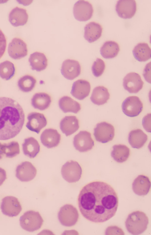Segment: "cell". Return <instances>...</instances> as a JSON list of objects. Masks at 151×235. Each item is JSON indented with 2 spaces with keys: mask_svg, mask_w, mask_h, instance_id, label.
I'll return each mask as SVG.
<instances>
[{
  "mask_svg": "<svg viewBox=\"0 0 151 235\" xmlns=\"http://www.w3.org/2000/svg\"><path fill=\"white\" fill-rule=\"evenodd\" d=\"M22 149L25 156L30 158H34L40 152V146L36 139L33 137H30L24 139L22 144Z\"/></svg>",
  "mask_w": 151,
  "mask_h": 235,
  "instance_id": "cell-25",
  "label": "cell"
},
{
  "mask_svg": "<svg viewBox=\"0 0 151 235\" xmlns=\"http://www.w3.org/2000/svg\"><path fill=\"white\" fill-rule=\"evenodd\" d=\"M16 176L22 182H28L36 176L37 170L30 162L26 161L18 165L16 169Z\"/></svg>",
  "mask_w": 151,
  "mask_h": 235,
  "instance_id": "cell-13",
  "label": "cell"
},
{
  "mask_svg": "<svg viewBox=\"0 0 151 235\" xmlns=\"http://www.w3.org/2000/svg\"><path fill=\"white\" fill-rule=\"evenodd\" d=\"M19 221L23 229L32 232L40 229L44 220L39 212L31 210L25 212L21 216Z\"/></svg>",
  "mask_w": 151,
  "mask_h": 235,
  "instance_id": "cell-4",
  "label": "cell"
},
{
  "mask_svg": "<svg viewBox=\"0 0 151 235\" xmlns=\"http://www.w3.org/2000/svg\"><path fill=\"white\" fill-rule=\"evenodd\" d=\"M28 15L26 9L16 7L10 12L9 20L10 23L14 27L24 25L27 23Z\"/></svg>",
  "mask_w": 151,
  "mask_h": 235,
  "instance_id": "cell-22",
  "label": "cell"
},
{
  "mask_svg": "<svg viewBox=\"0 0 151 235\" xmlns=\"http://www.w3.org/2000/svg\"><path fill=\"white\" fill-rule=\"evenodd\" d=\"M59 106L60 109L64 113H78L81 109L80 104L70 97L64 96L59 100Z\"/></svg>",
  "mask_w": 151,
  "mask_h": 235,
  "instance_id": "cell-29",
  "label": "cell"
},
{
  "mask_svg": "<svg viewBox=\"0 0 151 235\" xmlns=\"http://www.w3.org/2000/svg\"><path fill=\"white\" fill-rule=\"evenodd\" d=\"M132 53L135 58L139 62H145L151 58V48L147 43H138L134 48Z\"/></svg>",
  "mask_w": 151,
  "mask_h": 235,
  "instance_id": "cell-30",
  "label": "cell"
},
{
  "mask_svg": "<svg viewBox=\"0 0 151 235\" xmlns=\"http://www.w3.org/2000/svg\"><path fill=\"white\" fill-rule=\"evenodd\" d=\"M94 136L96 140L102 143L111 141L115 135V128L110 123L105 122L99 123L94 129Z\"/></svg>",
  "mask_w": 151,
  "mask_h": 235,
  "instance_id": "cell-7",
  "label": "cell"
},
{
  "mask_svg": "<svg viewBox=\"0 0 151 235\" xmlns=\"http://www.w3.org/2000/svg\"><path fill=\"white\" fill-rule=\"evenodd\" d=\"M151 182L149 178L143 175H139L132 184V190L136 194L140 196L147 195L150 190Z\"/></svg>",
  "mask_w": 151,
  "mask_h": 235,
  "instance_id": "cell-20",
  "label": "cell"
},
{
  "mask_svg": "<svg viewBox=\"0 0 151 235\" xmlns=\"http://www.w3.org/2000/svg\"><path fill=\"white\" fill-rule=\"evenodd\" d=\"M7 46L6 37L0 28V60L4 55Z\"/></svg>",
  "mask_w": 151,
  "mask_h": 235,
  "instance_id": "cell-37",
  "label": "cell"
},
{
  "mask_svg": "<svg viewBox=\"0 0 151 235\" xmlns=\"http://www.w3.org/2000/svg\"><path fill=\"white\" fill-rule=\"evenodd\" d=\"M27 46L22 39L14 38L9 43L8 52L9 55L15 60H18L27 56L28 54Z\"/></svg>",
  "mask_w": 151,
  "mask_h": 235,
  "instance_id": "cell-12",
  "label": "cell"
},
{
  "mask_svg": "<svg viewBox=\"0 0 151 235\" xmlns=\"http://www.w3.org/2000/svg\"><path fill=\"white\" fill-rule=\"evenodd\" d=\"M104 62L101 59L97 58L94 61L92 66V71L96 77L101 76L104 73L105 69Z\"/></svg>",
  "mask_w": 151,
  "mask_h": 235,
  "instance_id": "cell-36",
  "label": "cell"
},
{
  "mask_svg": "<svg viewBox=\"0 0 151 235\" xmlns=\"http://www.w3.org/2000/svg\"><path fill=\"white\" fill-rule=\"evenodd\" d=\"M149 219L146 214L140 211H136L129 214L125 225L127 231L133 235L143 233L147 229Z\"/></svg>",
  "mask_w": 151,
  "mask_h": 235,
  "instance_id": "cell-3",
  "label": "cell"
},
{
  "mask_svg": "<svg viewBox=\"0 0 151 235\" xmlns=\"http://www.w3.org/2000/svg\"><path fill=\"white\" fill-rule=\"evenodd\" d=\"M40 139L44 146L52 148L57 147L59 144L61 136L56 130L49 128L45 130L42 132Z\"/></svg>",
  "mask_w": 151,
  "mask_h": 235,
  "instance_id": "cell-18",
  "label": "cell"
},
{
  "mask_svg": "<svg viewBox=\"0 0 151 235\" xmlns=\"http://www.w3.org/2000/svg\"><path fill=\"white\" fill-rule=\"evenodd\" d=\"M120 51V47L116 42L108 41L105 42L101 47L100 52L101 55L105 59H111L116 57Z\"/></svg>",
  "mask_w": 151,
  "mask_h": 235,
  "instance_id": "cell-32",
  "label": "cell"
},
{
  "mask_svg": "<svg viewBox=\"0 0 151 235\" xmlns=\"http://www.w3.org/2000/svg\"><path fill=\"white\" fill-rule=\"evenodd\" d=\"M116 10L120 17L125 19L131 18L136 12V2L134 0H119L116 4Z\"/></svg>",
  "mask_w": 151,
  "mask_h": 235,
  "instance_id": "cell-14",
  "label": "cell"
},
{
  "mask_svg": "<svg viewBox=\"0 0 151 235\" xmlns=\"http://www.w3.org/2000/svg\"><path fill=\"white\" fill-rule=\"evenodd\" d=\"M1 209L4 214L11 217L17 216L22 210L21 205L17 198L12 196H6L2 199Z\"/></svg>",
  "mask_w": 151,
  "mask_h": 235,
  "instance_id": "cell-11",
  "label": "cell"
},
{
  "mask_svg": "<svg viewBox=\"0 0 151 235\" xmlns=\"http://www.w3.org/2000/svg\"><path fill=\"white\" fill-rule=\"evenodd\" d=\"M27 119L26 127L30 130L37 134L47 124V119L44 115L40 113L31 112L28 115Z\"/></svg>",
  "mask_w": 151,
  "mask_h": 235,
  "instance_id": "cell-17",
  "label": "cell"
},
{
  "mask_svg": "<svg viewBox=\"0 0 151 235\" xmlns=\"http://www.w3.org/2000/svg\"><path fill=\"white\" fill-rule=\"evenodd\" d=\"M7 178L6 171L0 167V186L1 185Z\"/></svg>",
  "mask_w": 151,
  "mask_h": 235,
  "instance_id": "cell-40",
  "label": "cell"
},
{
  "mask_svg": "<svg viewBox=\"0 0 151 235\" xmlns=\"http://www.w3.org/2000/svg\"><path fill=\"white\" fill-rule=\"evenodd\" d=\"M4 144L5 156L6 158H12L19 154V146L17 142L13 141L7 143H4Z\"/></svg>",
  "mask_w": 151,
  "mask_h": 235,
  "instance_id": "cell-35",
  "label": "cell"
},
{
  "mask_svg": "<svg viewBox=\"0 0 151 235\" xmlns=\"http://www.w3.org/2000/svg\"><path fill=\"white\" fill-rule=\"evenodd\" d=\"M93 12L92 5L88 1L79 0L74 4L73 14L75 19L80 21H85L91 19Z\"/></svg>",
  "mask_w": 151,
  "mask_h": 235,
  "instance_id": "cell-10",
  "label": "cell"
},
{
  "mask_svg": "<svg viewBox=\"0 0 151 235\" xmlns=\"http://www.w3.org/2000/svg\"><path fill=\"white\" fill-rule=\"evenodd\" d=\"M61 72L66 79L72 80L81 74V66L79 62L74 60L68 59L63 63Z\"/></svg>",
  "mask_w": 151,
  "mask_h": 235,
  "instance_id": "cell-16",
  "label": "cell"
},
{
  "mask_svg": "<svg viewBox=\"0 0 151 235\" xmlns=\"http://www.w3.org/2000/svg\"><path fill=\"white\" fill-rule=\"evenodd\" d=\"M150 62L148 63L145 66L144 70L143 76L145 79L148 82L150 83L151 67Z\"/></svg>",
  "mask_w": 151,
  "mask_h": 235,
  "instance_id": "cell-39",
  "label": "cell"
},
{
  "mask_svg": "<svg viewBox=\"0 0 151 235\" xmlns=\"http://www.w3.org/2000/svg\"><path fill=\"white\" fill-rule=\"evenodd\" d=\"M15 67L14 64L9 60H5L0 63V77L2 79L8 80L14 75Z\"/></svg>",
  "mask_w": 151,
  "mask_h": 235,
  "instance_id": "cell-34",
  "label": "cell"
},
{
  "mask_svg": "<svg viewBox=\"0 0 151 235\" xmlns=\"http://www.w3.org/2000/svg\"><path fill=\"white\" fill-rule=\"evenodd\" d=\"M60 126L62 132L68 136L78 130L80 127L79 121L75 116H66L61 120Z\"/></svg>",
  "mask_w": 151,
  "mask_h": 235,
  "instance_id": "cell-21",
  "label": "cell"
},
{
  "mask_svg": "<svg viewBox=\"0 0 151 235\" xmlns=\"http://www.w3.org/2000/svg\"><path fill=\"white\" fill-rule=\"evenodd\" d=\"M31 104L35 109L41 111L47 109L51 102L50 96L47 93L40 92L35 93L31 99Z\"/></svg>",
  "mask_w": 151,
  "mask_h": 235,
  "instance_id": "cell-27",
  "label": "cell"
},
{
  "mask_svg": "<svg viewBox=\"0 0 151 235\" xmlns=\"http://www.w3.org/2000/svg\"><path fill=\"white\" fill-rule=\"evenodd\" d=\"M25 115L21 105L13 99L0 97V140L17 136L22 130Z\"/></svg>",
  "mask_w": 151,
  "mask_h": 235,
  "instance_id": "cell-2",
  "label": "cell"
},
{
  "mask_svg": "<svg viewBox=\"0 0 151 235\" xmlns=\"http://www.w3.org/2000/svg\"><path fill=\"white\" fill-rule=\"evenodd\" d=\"M151 113H148L142 119V125L143 128L147 132H150Z\"/></svg>",
  "mask_w": 151,
  "mask_h": 235,
  "instance_id": "cell-38",
  "label": "cell"
},
{
  "mask_svg": "<svg viewBox=\"0 0 151 235\" xmlns=\"http://www.w3.org/2000/svg\"><path fill=\"white\" fill-rule=\"evenodd\" d=\"M36 83V80L33 76L29 75H26L18 80L17 85L21 91L27 92L33 89Z\"/></svg>",
  "mask_w": 151,
  "mask_h": 235,
  "instance_id": "cell-33",
  "label": "cell"
},
{
  "mask_svg": "<svg viewBox=\"0 0 151 235\" xmlns=\"http://www.w3.org/2000/svg\"><path fill=\"white\" fill-rule=\"evenodd\" d=\"M110 95L108 89L102 86H98L93 90L90 97L92 102L98 105L106 103L110 98Z\"/></svg>",
  "mask_w": 151,
  "mask_h": 235,
  "instance_id": "cell-28",
  "label": "cell"
},
{
  "mask_svg": "<svg viewBox=\"0 0 151 235\" xmlns=\"http://www.w3.org/2000/svg\"><path fill=\"white\" fill-rule=\"evenodd\" d=\"M61 173L63 178L69 183L78 182L80 179L82 174V169L76 161L70 160L62 166Z\"/></svg>",
  "mask_w": 151,
  "mask_h": 235,
  "instance_id": "cell-6",
  "label": "cell"
},
{
  "mask_svg": "<svg viewBox=\"0 0 151 235\" xmlns=\"http://www.w3.org/2000/svg\"><path fill=\"white\" fill-rule=\"evenodd\" d=\"M91 89V85L89 81L79 79L73 84L70 93L75 98L80 100H83L89 95Z\"/></svg>",
  "mask_w": 151,
  "mask_h": 235,
  "instance_id": "cell-19",
  "label": "cell"
},
{
  "mask_svg": "<svg viewBox=\"0 0 151 235\" xmlns=\"http://www.w3.org/2000/svg\"><path fill=\"white\" fill-rule=\"evenodd\" d=\"M147 139V135L139 129L131 130L128 135L129 143L134 148L139 149L142 147Z\"/></svg>",
  "mask_w": 151,
  "mask_h": 235,
  "instance_id": "cell-24",
  "label": "cell"
},
{
  "mask_svg": "<svg viewBox=\"0 0 151 235\" xmlns=\"http://www.w3.org/2000/svg\"><path fill=\"white\" fill-rule=\"evenodd\" d=\"M5 148L4 143L0 142V160L5 156Z\"/></svg>",
  "mask_w": 151,
  "mask_h": 235,
  "instance_id": "cell-41",
  "label": "cell"
},
{
  "mask_svg": "<svg viewBox=\"0 0 151 235\" xmlns=\"http://www.w3.org/2000/svg\"><path fill=\"white\" fill-rule=\"evenodd\" d=\"M130 154V150L124 145L119 144L114 145L112 147L111 155L116 162L122 163L126 162Z\"/></svg>",
  "mask_w": 151,
  "mask_h": 235,
  "instance_id": "cell-31",
  "label": "cell"
},
{
  "mask_svg": "<svg viewBox=\"0 0 151 235\" xmlns=\"http://www.w3.org/2000/svg\"><path fill=\"white\" fill-rule=\"evenodd\" d=\"M29 61L32 69L37 71L45 69L47 65V59L45 55L43 53L38 52L30 55Z\"/></svg>",
  "mask_w": 151,
  "mask_h": 235,
  "instance_id": "cell-26",
  "label": "cell"
},
{
  "mask_svg": "<svg viewBox=\"0 0 151 235\" xmlns=\"http://www.w3.org/2000/svg\"><path fill=\"white\" fill-rule=\"evenodd\" d=\"M79 215L77 209L71 204H67L61 207L58 214L59 220L63 226L71 227L78 222Z\"/></svg>",
  "mask_w": 151,
  "mask_h": 235,
  "instance_id": "cell-5",
  "label": "cell"
},
{
  "mask_svg": "<svg viewBox=\"0 0 151 235\" xmlns=\"http://www.w3.org/2000/svg\"><path fill=\"white\" fill-rule=\"evenodd\" d=\"M94 141L90 132L81 131L74 136L73 144L76 149L81 152L91 150L94 146Z\"/></svg>",
  "mask_w": 151,
  "mask_h": 235,
  "instance_id": "cell-9",
  "label": "cell"
},
{
  "mask_svg": "<svg viewBox=\"0 0 151 235\" xmlns=\"http://www.w3.org/2000/svg\"><path fill=\"white\" fill-rule=\"evenodd\" d=\"M123 86L124 89L131 93H136L142 88L144 82L140 75L134 72L127 74L123 79Z\"/></svg>",
  "mask_w": 151,
  "mask_h": 235,
  "instance_id": "cell-15",
  "label": "cell"
},
{
  "mask_svg": "<svg viewBox=\"0 0 151 235\" xmlns=\"http://www.w3.org/2000/svg\"><path fill=\"white\" fill-rule=\"evenodd\" d=\"M115 190L109 184L96 180L84 185L78 194L77 203L82 216L92 222L100 223L115 215L119 205Z\"/></svg>",
  "mask_w": 151,
  "mask_h": 235,
  "instance_id": "cell-1",
  "label": "cell"
},
{
  "mask_svg": "<svg viewBox=\"0 0 151 235\" xmlns=\"http://www.w3.org/2000/svg\"><path fill=\"white\" fill-rule=\"evenodd\" d=\"M122 108L123 112L127 116L133 117L139 115L143 109V104L136 96L128 97L123 102Z\"/></svg>",
  "mask_w": 151,
  "mask_h": 235,
  "instance_id": "cell-8",
  "label": "cell"
},
{
  "mask_svg": "<svg viewBox=\"0 0 151 235\" xmlns=\"http://www.w3.org/2000/svg\"><path fill=\"white\" fill-rule=\"evenodd\" d=\"M84 37L89 43L93 42L101 36L103 31L101 25L95 22H91L84 27Z\"/></svg>",
  "mask_w": 151,
  "mask_h": 235,
  "instance_id": "cell-23",
  "label": "cell"
}]
</instances>
